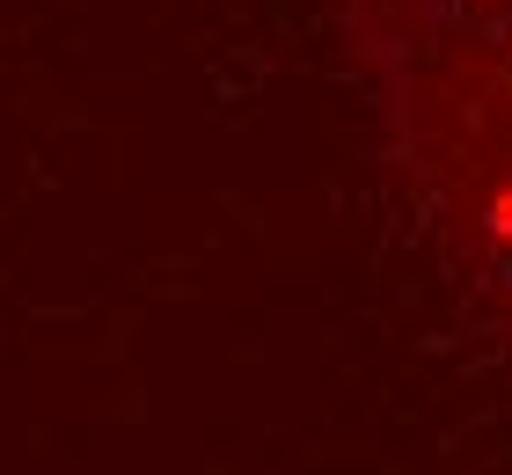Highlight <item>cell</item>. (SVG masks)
Returning a JSON list of instances; mask_svg holds the SVG:
<instances>
[{
    "label": "cell",
    "mask_w": 512,
    "mask_h": 475,
    "mask_svg": "<svg viewBox=\"0 0 512 475\" xmlns=\"http://www.w3.org/2000/svg\"><path fill=\"white\" fill-rule=\"evenodd\" d=\"M359 52L425 212L512 300V0H359Z\"/></svg>",
    "instance_id": "6da1fadb"
}]
</instances>
